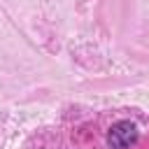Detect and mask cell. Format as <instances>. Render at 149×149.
I'll return each instance as SVG.
<instances>
[{"label": "cell", "instance_id": "1", "mask_svg": "<svg viewBox=\"0 0 149 149\" xmlns=\"http://www.w3.org/2000/svg\"><path fill=\"white\" fill-rule=\"evenodd\" d=\"M137 142V128L133 121H116L107 133V144L112 149H128Z\"/></svg>", "mask_w": 149, "mask_h": 149}]
</instances>
